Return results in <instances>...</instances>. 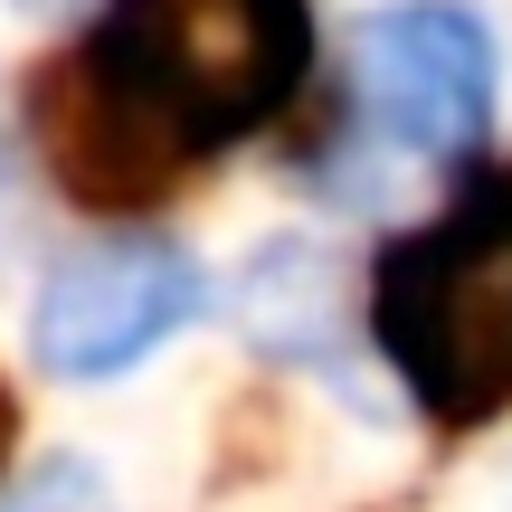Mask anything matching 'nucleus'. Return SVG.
<instances>
[{
	"label": "nucleus",
	"instance_id": "0eeeda50",
	"mask_svg": "<svg viewBox=\"0 0 512 512\" xmlns=\"http://www.w3.org/2000/svg\"><path fill=\"white\" fill-rule=\"evenodd\" d=\"M38 10H48V0H38Z\"/></svg>",
	"mask_w": 512,
	"mask_h": 512
},
{
	"label": "nucleus",
	"instance_id": "f03ea898",
	"mask_svg": "<svg viewBox=\"0 0 512 512\" xmlns=\"http://www.w3.org/2000/svg\"><path fill=\"white\" fill-rule=\"evenodd\" d=\"M370 342L437 437L512 418V162H465L446 209L380 247Z\"/></svg>",
	"mask_w": 512,
	"mask_h": 512
},
{
	"label": "nucleus",
	"instance_id": "39448f33",
	"mask_svg": "<svg viewBox=\"0 0 512 512\" xmlns=\"http://www.w3.org/2000/svg\"><path fill=\"white\" fill-rule=\"evenodd\" d=\"M0 512H114V503L95 484V465H38L19 494H0Z\"/></svg>",
	"mask_w": 512,
	"mask_h": 512
},
{
	"label": "nucleus",
	"instance_id": "7ed1b4c3",
	"mask_svg": "<svg viewBox=\"0 0 512 512\" xmlns=\"http://www.w3.org/2000/svg\"><path fill=\"white\" fill-rule=\"evenodd\" d=\"M351 152L389 171H465L494 133L503 48L475 0H380L351 19Z\"/></svg>",
	"mask_w": 512,
	"mask_h": 512
},
{
	"label": "nucleus",
	"instance_id": "423d86ee",
	"mask_svg": "<svg viewBox=\"0 0 512 512\" xmlns=\"http://www.w3.org/2000/svg\"><path fill=\"white\" fill-rule=\"evenodd\" d=\"M10 437H19V399L0 389V465H10Z\"/></svg>",
	"mask_w": 512,
	"mask_h": 512
},
{
	"label": "nucleus",
	"instance_id": "f257e3e1",
	"mask_svg": "<svg viewBox=\"0 0 512 512\" xmlns=\"http://www.w3.org/2000/svg\"><path fill=\"white\" fill-rule=\"evenodd\" d=\"M313 86L304 0H105L29 86V133L86 209H152L181 171L285 124Z\"/></svg>",
	"mask_w": 512,
	"mask_h": 512
},
{
	"label": "nucleus",
	"instance_id": "20e7f679",
	"mask_svg": "<svg viewBox=\"0 0 512 512\" xmlns=\"http://www.w3.org/2000/svg\"><path fill=\"white\" fill-rule=\"evenodd\" d=\"M200 313H209L200 256L181 238H162V228H114V238L67 247L38 275L29 351L48 380H124L133 361H152Z\"/></svg>",
	"mask_w": 512,
	"mask_h": 512
}]
</instances>
